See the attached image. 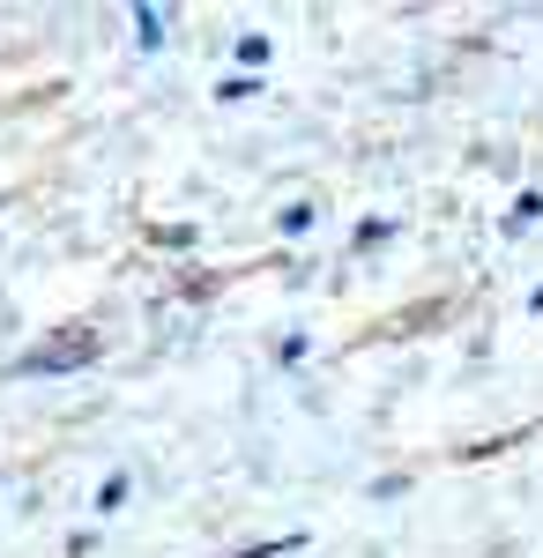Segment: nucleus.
I'll list each match as a JSON object with an SVG mask.
<instances>
[{"label": "nucleus", "mask_w": 543, "mask_h": 558, "mask_svg": "<svg viewBox=\"0 0 543 558\" xmlns=\"http://www.w3.org/2000/svg\"><path fill=\"white\" fill-rule=\"evenodd\" d=\"M97 357H105V336H97L89 320H75V328L45 336L38 350H23V357H15V380H38V373H83V365H97Z\"/></svg>", "instance_id": "nucleus-1"}, {"label": "nucleus", "mask_w": 543, "mask_h": 558, "mask_svg": "<svg viewBox=\"0 0 543 558\" xmlns=\"http://www.w3.org/2000/svg\"><path fill=\"white\" fill-rule=\"evenodd\" d=\"M134 38L157 52V45H165V8H134Z\"/></svg>", "instance_id": "nucleus-2"}, {"label": "nucleus", "mask_w": 543, "mask_h": 558, "mask_svg": "<svg viewBox=\"0 0 543 558\" xmlns=\"http://www.w3.org/2000/svg\"><path fill=\"white\" fill-rule=\"evenodd\" d=\"M120 507H126V470L97 484V514H120Z\"/></svg>", "instance_id": "nucleus-3"}, {"label": "nucleus", "mask_w": 543, "mask_h": 558, "mask_svg": "<svg viewBox=\"0 0 543 558\" xmlns=\"http://www.w3.org/2000/svg\"><path fill=\"white\" fill-rule=\"evenodd\" d=\"M543 216V194H521V202H514V209H506V231H529V223H536Z\"/></svg>", "instance_id": "nucleus-4"}, {"label": "nucleus", "mask_w": 543, "mask_h": 558, "mask_svg": "<svg viewBox=\"0 0 543 558\" xmlns=\"http://www.w3.org/2000/svg\"><path fill=\"white\" fill-rule=\"evenodd\" d=\"M305 536H261V544H239V558H276V551H298Z\"/></svg>", "instance_id": "nucleus-5"}, {"label": "nucleus", "mask_w": 543, "mask_h": 558, "mask_svg": "<svg viewBox=\"0 0 543 558\" xmlns=\"http://www.w3.org/2000/svg\"><path fill=\"white\" fill-rule=\"evenodd\" d=\"M216 97H224V105H239V97H261V75H231V83L216 89Z\"/></svg>", "instance_id": "nucleus-6"}, {"label": "nucleus", "mask_w": 543, "mask_h": 558, "mask_svg": "<svg viewBox=\"0 0 543 558\" xmlns=\"http://www.w3.org/2000/svg\"><path fill=\"white\" fill-rule=\"evenodd\" d=\"M149 239H157V246H194V231H186V223H157Z\"/></svg>", "instance_id": "nucleus-7"}, {"label": "nucleus", "mask_w": 543, "mask_h": 558, "mask_svg": "<svg viewBox=\"0 0 543 558\" xmlns=\"http://www.w3.org/2000/svg\"><path fill=\"white\" fill-rule=\"evenodd\" d=\"M239 60H246V75H253V68L268 60V38H239Z\"/></svg>", "instance_id": "nucleus-8"}, {"label": "nucleus", "mask_w": 543, "mask_h": 558, "mask_svg": "<svg viewBox=\"0 0 543 558\" xmlns=\"http://www.w3.org/2000/svg\"><path fill=\"white\" fill-rule=\"evenodd\" d=\"M529 313H543V283H536V299H529Z\"/></svg>", "instance_id": "nucleus-9"}]
</instances>
